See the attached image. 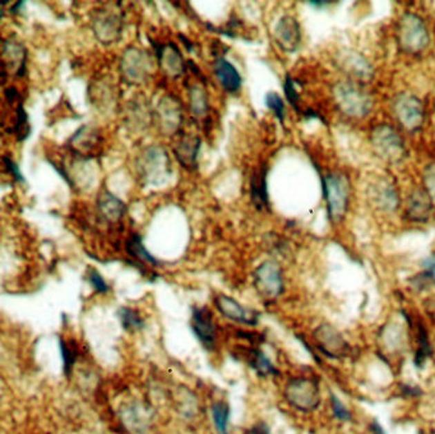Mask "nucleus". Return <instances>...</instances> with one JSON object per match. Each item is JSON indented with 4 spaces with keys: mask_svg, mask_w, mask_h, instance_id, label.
Listing matches in <instances>:
<instances>
[{
    "mask_svg": "<svg viewBox=\"0 0 435 434\" xmlns=\"http://www.w3.org/2000/svg\"><path fill=\"white\" fill-rule=\"evenodd\" d=\"M284 395L287 404L302 413L316 411L322 401L318 382L307 377L290 379L284 386Z\"/></svg>",
    "mask_w": 435,
    "mask_h": 434,
    "instance_id": "f257e3e1",
    "label": "nucleus"
},
{
    "mask_svg": "<svg viewBox=\"0 0 435 434\" xmlns=\"http://www.w3.org/2000/svg\"><path fill=\"white\" fill-rule=\"evenodd\" d=\"M322 182L329 220L332 223H340L349 207L350 183L347 178L340 173L328 174Z\"/></svg>",
    "mask_w": 435,
    "mask_h": 434,
    "instance_id": "f03ea898",
    "label": "nucleus"
},
{
    "mask_svg": "<svg viewBox=\"0 0 435 434\" xmlns=\"http://www.w3.org/2000/svg\"><path fill=\"white\" fill-rule=\"evenodd\" d=\"M152 67L153 62L148 51L130 46L122 55L120 70L126 84L134 86L144 84L148 79Z\"/></svg>",
    "mask_w": 435,
    "mask_h": 434,
    "instance_id": "7ed1b4c3",
    "label": "nucleus"
},
{
    "mask_svg": "<svg viewBox=\"0 0 435 434\" xmlns=\"http://www.w3.org/2000/svg\"><path fill=\"white\" fill-rule=\"evenodd\" d=\"M334 93L338 108L349 117H365L371 110V99L354 84L341 82L336 86Z\"/></svg>",
    "mask_w": 435,
    "mask_h": 434,
    "instance_id": "20e7f679",
    "label": "nucleus"
},
{
    "mask_svg": "<svg viewBox=\"0 0 435 434\" xmlns=\"http://www.w3.org/2000/svg\"><path fill=\"white\" fill-rule=\"evenodd\" d=\"M398 42L403 50L418 54L429 44L427 26L415 15H405L398 25Z\"/></svg>",
    "mask_w": 435,
    "mask_h": 434,
    "instance_id": "39448f33",
    "label": "nucleus"
},
{
    "mask_svg": "<svg viewBox=\"0 0 435 434\" xmlns=\"http://www.w3.org/2000/svg\"><path fill=\"white\" fill-rule=\"evenodd\" d=\"M93 30L96 39L104 45L117 42L123 32V15L111 8H99L93 12Z\"/></svg>",
    "mask_w": 435,
    "mask_h": 434,
    "instance_id": "423d86ee",
    "label": "nucleus"
},
{
    "mask_svg": "<svg viewBox=\"0 0 435 434\" xmlns=\"http://www.w3.org/2000/svg\"><path fill=\"white\" fill-rule=\"evenodd\" d=\"M254 287L262 298L276 299L284 292L281 267L273 261H266L254 271Z\"/></svg>",
    "mask_w": 435,
    "mask_h": 434,
    "instance_id": "0eeeda50",
    "label": "nucleus"
},
{
    "mask_svg": "<svg viewBox=\"0 0 435 434\" xmlns=\"http://www.w3.org/2000/svg\"><path fill=\"white\" fill-rule=\"evenodd\" d=\"M313 336L322 351L328 358L332 359H343L351 352V346L343 339L342 334L329 323L319 325Z\"/></svg>",
    "mask_w": 435,
    "mask_h": 434,
    "instance_id": "6e6552de",
    "label": "nucleus"
},
{
    "mask_svg": "<svg viewBox=\"0 0 435 434\" xmlns=\"http://www.w3.org/2000/svg\"><path fill=\"white\" fill-rule=\"evenodd\" d=\"M371 142L378 153L389 162H398L405 156L401 137L389 126H377L371 134Z\"/></svg>",
    "mask_w": 435,
    "mask_h": 434,
    "instance_id": "1a4fd4ad",
    "label": "nucleus"
},
{
    "mask_svg": "<svg viewBox=\"0 0 435 434\" xmlns=\"http://www.w3.org/2000/svg\"><path fill=\"white\" fill-rule=\"evenodd\" d=\"M138 171L144 179L153 182L157 176H170V159L168 153L159 146H151L143 151L141 159H138Z\"/></svg>",
    "mask_w": 435,
    "mask_h": 434,
    "instance_id": "9d476101",
    "label": "nucleus"
},
{
    "mask_svg": "<svg viewBox=\"0 0 435 434\" xmlns=\"http://www.w3.org/2000/svg\"><path fill=\"white\" fill-rule=\"evenodd\" d=\"M394 110L397 120L407 131H418L423 126L424 108L418 97L409 93H402L394 100Z\"/></svg>",
    "mask_w": 435,
    "mask_h": 434,
    "instance_id": "9b49d317",
    "label": "nucleus"
},
{
    "mask_svg": "<svg viewBox=\"0 0 435 434\" xmlns=\"http://www.w3.org/2000/svg\"><path fill=\"white\" fill-rule=\"evenodd\" d=\"M153 46V50L156 51L155 57L159 63L160 68L171 78H177L184 75L185 62L182 51L176 46L174 42L168 44H159L153 41L151 37L148 39Z\"/></svg>",
    "mask_w": 435,
    "mask_h": 434,
    "instance_id": "f8f14e48",
    "label": "nucleus"
},
{
    "mask_svg": "<svg viewBox=\"0 0 435 434\" xmlns=\"http://www.w3.org/2000/svg\"><path fill=\"white\" fill-rule=\"evenodd\" d=\"M26 62H27V50L22 44L12 41V40H3V53H1L3 84L7 79L6 77L10 73L22 78L26 75Z\"/></svg>",
    "mask_w": 435,
    "mask_h": 434,
    "instance_id": "ddd939ff",
    "label": "nucleus"
},
{
    "mask_svg": "<svg viewBox=\"0 0 435 434\" xmlns=\"http://www.w3.org/2000/svg\"><path fill=\"white\" fill-rule=\"evenodd\" d=\"M215 305L218 312L225 318L242 325L255 326L260 319V313L251 309L245 308L234 298L224 294H218L215 298Z\"/></svg>",
    "mask_w": 435,
    "mask_h": 434,
    "instance_id": "4468645a",
    "label": "nucleus"
},
{
    "mask_svg": "<svg viewBox=\"0 0 435 434\" xmlns=\"http://www.w3.org/2000/svg\"><path fill=\"white\" fill-rule=\"evenodd\" d=\"M192 330L200 343L207 350H213L216 343V325L213 322L212 313L206 307H194L192 314Z\"/></svg>",
    "mask_w": 435,
    "mask_h": 434,
    "instance_id": "2eb2a0df",
    "label": "nucleus"
},
{
    "mask_svg": "<svg viewBox=\"0 0 435 434\" xmlns=\"http://www.w3.org/2000/svg\"><path fill=\"white\" fill-rule=\"evenodd\" d=\"M160 129L164 134H173L179 132V126L183 122L182 105L176 97L165 96L162 97L156 108Z\"/></svg>",
    "mask_w": 435,
    "mask_h": 434,
    "instance_id": "dca6fc26",
    "label": "nucleus"
},
{
    "mask_svg": "<svg viewBox=\"0 0 435 434\" xmlns=\"http://www.w3.org/2000/svg\"><path fill=\"white\" fill-rule=\"evenodd\" d=\"M275 40L286 53L298 50L302 42V31L298 21L291 16L281 18L275 28Z\"/></svg>",
    "mask_w": 435,
    "mask_h": 434,
    "instance_id": "f3484780",
    "label": "nucleus"
},
{
    "mask_svg": "<svg viewBox=\"0 0 435 434\" xmlns=\"http://www.w3.org/2000/svg\"><path fill=\"white\" fill-rule=\"evenodd\" d=\"M180 133V132H179ZM202 140L192 133H180V138L174 146L175 158L182 167L188 170L197 169V158L201 149Z\"/></svg>",
    "mask_w": 435,
    "mask_h": 434,
    "instance_id": "a211bd4d",
    "label": "nucleus"
},
{
    "mask_svg": "<svg viewBox=\"0 0 435 434\" xmlns=\"http://www.w3.org/2000/svg\"><path fill=\"white\" fill-rule=\"evenodd\" d=\"M433 200L430 193L416 189L414 191L407 202L406 217L415 223H425L432 215Z\"/></svg>",
    "mask_w": 435,
    "mask_h": 434,
    "instance_id": "6ab92c4d",
    "label": "nucleus"
},
{
    "mask_svg": "<svg viewBox=\"0 0 435 434\" xmlns=\"http://www.w3.org/2000/svg\"><path fill=\"white\" fill-rule=\"evenodd\" d=\"M215 75L218 77V82L222 86V88L229 93H236L240 90L243 78L238 69L227 60V59L216 58L213 63Z\"/></svg>",
    "mask_w": 435,
    "mask_h": 434,
    "instance_id": "aec40b11",
    "label": "nucleus"
},
{
    "mask_svg": "<svg viewBox=\"0 0 435 434\" xmlns=\"http://www.w3.org/2000/svg\"><path fill=\"white\" fill-rule=\"evenodd\" d=\"M97 209L104 220L109 223H117L126 215V206L123 200H119L109 191H104L97 198Z\"/></svg>",
    "mask_w": 435,
    "mask_h": 434,
    "instance_id": "412c9836",
    "label": "nucleus"
},
{
    "mask_svg": "<svg viewBox=\"0 0 435 434\" xmlns=\"http://www.w3.org/2000/svg\"><path fill=\"white\" fill-rule=\"evenodd\" d=\"M267 167H262L254 171L251 178V200L258 211L269 209V198L267 191Z\"/></svg>",
    "mask_w": 435,
    "mask_h": 434,
    "instance_id": "4be33fe9",
    "label": "nucleus"
},
{
    "mask_svg": "<svg viewBox=\"0 0 435 434\" xmlns=\"http://www.w3.org/2000/svg\"><path fill=\"white\" fill-rule=\"evenodd\" d=\"M341 67L346 73L356 77L358 79L369 81L373 75V68L367 62V59L354 51H347L341 57Z\"/></svg>",
    "mask_w": 435,
    "mask_h": 434,
    "instance_id": "5701e85b",
    "label": "nucleus"
},
{
    "mask_svg": "<svg viewBox=\"0 0 435 434\" xmlns=\"http://www.w3.org/2000/svg\"><path fill=\"white\" fill-rule=\"evenodd\" d=\"M242 354L245 361L251 366L260 377L277 376L278 370L272 364V361L268 359L262 351L258 349H245L243 348Z\"/></svg>",
    "mask_w": 435,
    "mask_h": 434,
    "instance_id": "b1692460",
    "label": "nucleus"
},
{
    "mask_svg": "<svg viewBox=\"0 0 435 434\" xmlns=\"http://www.w3.org/2000/svg\"><path fill=\"white\" fill-rule=\"evenodd\" d=\"M97 138L99 137H97V133L93 131V128L84 126L77 131L76 134L70 138L69 143L76 153H79L84 156L96 146Z\"/></svg>",
    "mask_w": 435,
    "mask_h": 434,
    "instance_id": "393cba45",
    "label": "nucleus"
},
{
    "mask_svg": "<svg viewBox=\"0 0 435 434\" xmlns=\"http://www.w3.org/2000/svg\"><path fill=\"white\" fill-rule=\"evenodd\" d=\"M373 200L385 211H394L398 206V196L391 184H379L373 191Z\"/></svg>",
    "mask_w": 435,
    "mask_h": 434,
    "instance_id": "a878e982",
    "label": "nucleus"
},
{
    "mask_svg": "<svg viewBox=\"0 0 435 434\" xmlns=\"http://www.w3.org/2000/svg\"><path fill=\"white\" fill-rule=\"evenodd\" d=\"M126 251L130 257L138 259L141 262H146L156 266L157 259L151 256V253L146 249L143 245L142 236L138 234L130 235L126 242Z\"/></svg>",
    "mask_w": 435,
    "mask_h": 434,
    "instance_id": "bb28decb",
    "label": "nucleus"
},
{
    "mask_svg": "<svg viewBox=\"0 0 435 434\" xmlns=\"http://www.w3.org/2000/svg\"><path fill=\"white\" fill-rule=\"evenodd\" d=\"M189 104L195 117H202L209 113V97L203 86L194 84L189 88Z\"/></svg>",
    "mask_w": 435,
    "mask_h": 434,
    "instance_id": "cd10ccee",
    "label": "nucleus"
},
{
    "mask_svg": "<svg viewBox=\"0 0 435 434\" xmlns=\"http://www.w3.org/2000/svg\"><path fill=\"white\" fill-rule=\"evenodd\" d=\"M418 350L415 352L414 363L415 367L421 369L425 366V361L433 355V348L429 341L427 331L421 323H418Z\"/></svg>",
    "mask_w": 435,
    "mask_h": 434,
    "instance_id": "c85d7f7f",
    "label": "nucleus"
},
{
    "mask_svg": "<svg viewBox=\"0 0 435 434\" xmlns=\"http://www.w3.org/2000/svg\"><path fill=\"white\" fill-rule=\"evenodd\" d=\"M12 133L17 137L18 142H23L31 134V126L28 123V114L26 113L22 102H18L17 108H16V122H14Z\"/></svg>",
    "mask_w": 435,
    "mask_h": 434,
    "instance_id": "c756f323",
    "label": "nucleus"
},
{
    "mask_svg": "<svg viewBox=\"0 0 435 434\" xmlns=\"http://www.w3.org/2000/svg\"><path fill=\"white\" fill-rule=\"evenodd\" d=\"M212 417L218 434H229V419L230 408L226 402L218 401L212 406Z\"/></svg>",
    "mask_w": 435,
    "mask_h": 434,
    "instance_id": "7c9ffc66",
    "label": "nucleus"
},
{
    "mask_svg": "<svg viewBox=\"0 0 435 434\" xmlns=\"http://www.w3.org/2000/svg\"><path fill=\"white\" fill-rule=\"evenodd\" d=\"M423 267H424V271L418 276H415L414 283H412L414 287H416L418 290L427 289L432 285L435 286V254L424 261Z\"/></svg>",
    "mask_w": 435,
    "mask_h": 434,
    "instance_id": "2f4dec72",
    "label": "nucleus"
},
{
    "mask_svg": "<svg viewBox=\"0 0 435 434\" xmlns=\"http://www.w3.org/2000/svg\"><path fill=\"white\" fill-rule=\"evenodd\" d=\"M119 317H120V322L122 326L126 331L129 332H134V331H138V330H142L144 322H143V318L141 317V314L134 310L132 308H120L119 310Z\"/></svg>",
    "mask_w": 435,
    "mask_h": 434,
    "instance_id": "473e14b6",
    "label": "nucleus"
},
{
    "mask_svg": "<svg viewBox=\"0 0 435 434\" xmlns=\"http://www.w3.org/2000/svg\"><path fill=\"white\" fill-rule=\"evenodd\" d=\"M60 352H61V358H63L64 375L69 377L72 373L73 366L76 363L77 355H78L76 343H68L66 340L60 339Z\"/></svg>",
    "mask_w": 435,
    "mask_h": 434,
    "instance_id": "72a5a7b5",
    "label": "nucleus"
},
{
    "mask_svg": "<svg viewBox=\"0 0 435 434\" xmlns=\"http://www.w3.org/2000/svg\"><path fill=\"white\" fill-rule=\"evenodd\" d=\"M266 105L267 108L276 115L281 124L284 120V104L281 96L277 92H268L266 95Z\"/></svg>",
    "mask_w": 435,
    "mask_h": 434,
    "instance_id": "f704fd0d",
    "label": "nucleus"
},
{
    "mask_svg": "<svg viewBox=\"0 0 435 434\" xmlns=\"http://www.w3.org/2000/svg\"><path fill=\"white\" fill-rule=\"evenodd\" d=\"M331 406H332V411H334L336 419H338L341 422H350L351 420L352 415L350 410L347 409L335 393H331Z\"/></svg>",
    "mask_w": 435,
    "mask_h": 434,
    "instance_id": "c9c22d12",
    "label": "nucleus"
},
{
    "mask_svg": "<svg viewBox=\"0 0 435 434\" xmlns=\"http://www.w3.org/2000/svg\"><path fill=\"white\" fill-rule=\"evenodd\" d=\"M284 95H286V99L290 102V105L293 106L295 110L299 111V93L295 88V84H293V79L291 78V75H286V79H284Z\"/></svg>",
    "mask_w": 435,
    "mask_h": 434,
    "instance_id": "e433bc0d",
    "label": "nucleus"
},
{
    "mask_svg": "<svg viewBox=\"0 0 435 434\" xmlns=\"http://www.w3.org/2000/svg\"><path fill=\"white\" fill-rule=\"evenodd\" d=\"M90 283L93 285V289L97 292L105 294V292H109V285L105 283L104 277L95 268L90 270Z\"/></svg>",
    "mask_w": 435,
    "mask_h": 434,
    "instance_id": "4c0bfd02",
    "label": "nucleus"
},
{
    "mask_svg": "<svg viewBox=\"0 0 435 434\" xmlns=\"http://www.w3.org/2000/svg\"><path fill=\"white\" fill-rule=\"evenodd\" d=\"M3 162H4V165H6V169L8 170L9 174L13 176L14 182H17V183H25V178L22 176V173H21V170H19L17 164H16L13 160L8 158V156H3Z\"/></svg>",
    "mask_w": 435,
    "mask_h": 434,
    "instance_id": "58836bf2",
    "label": "nucleus"
},
{
    "mask_svg": "<svg viewBox=\"0 0 435 434\" xmlns=\"http://www.w3.org/2000/svg\"><path fill=\"white\" fill-rule=\"evenodd\" d=\"M244 434H271V432H269V428H268L266 423L260 422V423L254 424V426L249 428V429H246V431L244 432Z\"/></svg>",
    "mask_w": 435,
    "mask_h": 434,
    "instance_id": "ea45409f",
    "label": "nucleus"
},
{
    "mask_svg": "<svg viewBox=\"0 0 435 434\" xmlns=\"http://www.w3.org/2000/svg\"><path fill=\"white\" fill-rule=\"evenodd\" d=\"M402 393L407 397H416L421 395V390L416 386H409V384H403L402 386Z\"/></svg>",
    "mask_w": 435,
    "mask_h": 434,
    "instance_id": "a19ab883",
    "label": "nucleus"
},
{
    "mask_svg": "<svg viewBox=\"0 0 435 434\" xmlns=\"http://www.w3.org/2000/svg\"><path fill=\"white\" fill-rule=\"evenodd\" d=\"M432 176H427V187H429V192L435 196V167L433 171H430Z\"/></svg>",
    "mask_w": 435,
    "mask_h": 434,
    "instance_id": "79ce46f5",
    "label": "nucleus"
},
{
    "mask_svg": "<svg viewBox=\"0 0 435 434\" xmlns=\"http://www.w3.org/2000/svg\"><path fill=\"white\" fill-rule=\"evenodd\" d=\"M370 431H371V433L373 434H385V431H383V428H382V426L378 423L377 420H374V422L371 423V426H370Z\"/></svg>",
    "mask_w": 435,
    "mask_h": 434,
    "instance_id": "37998d69",
    "label": "nucleus"
},
{
    "mask_svg": "<svg viewBox=\"0 0 435 434\" xmlns=\"http://www.w3.org/2000/svg\"><path fill=\"white\" fill-rule=\"evenodd\" d=\"M179 37H180V40H182V41L184 42L185 46H186V50L189 51V53H192V54L193 53H194V54L197 53V51H195V48H194V44L189 41L185 36H183V35H179Z\"/></svg>",
    "mask_w": 435,
    "mask_h": 434,
    "instance_id": "c03bdc74",
    "label": "nucleus"
},
{
    "mask_svg": "<svg viewBox=\"0 0 435 434\" xmlns=\"http://www.w3.org/2000/svg\"><path fill=\"white\" fill-rule=\"evenodd\" d=\"M23 6H25V1H17V3L14 4V7L10 8V13H12V15H19L21 10L23 9Z\"/></svg>",
    "mask_w": 435,
    "mask_h": 434,
    "instance_id": "a18cd8bd",
    "label": "nucleus"
}]
</instances>
